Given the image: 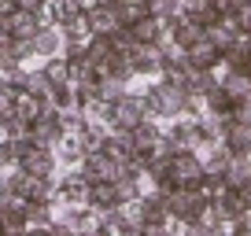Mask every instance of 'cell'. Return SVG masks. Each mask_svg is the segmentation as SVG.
I'll use <instances>...</instances> for the list:
<instances>
[{
  "instance_id": "6da1fadb",
  "label": "cell",
  "mask_w": 251,
  "mask_h": 236,
  "mask_svg": "<svg viewBox=\"0 0 251 236\" xmlns=\"http://www.w3.org/2000/svg\"><path fill=\"white\" fill-rule=\"evenodd\" d=\"M144 100H148V115L151 118H174L185 111L188 93L181 85H170L166 78H151L148 89H144Z\"/></svg>"
},
{
  "instance_id": "7a4b0ae2",
  "label": "cell",
  "mask_w": 251,
  "mask_h": 236,
  "mask_svg": "<svg viewBox=\"0 0 251 236\" xmlns=\"http://www.w3.org/2000/svg\"><path fill=\"white\" fill-rule=\"evenodd\" d=\"M211 199L200 189H177L174 196H166V211H170L174 221H200V214L207 211Z\"/></svg>"
},
{
  "instance_id": "3957f363",
  "label": "cell",
  "mask_w": 251,
  "mask_h": 236,
  "mask_svg": "<svg viewBox=\"0 0 251 236\" xmlns=\"http://www.w3.org/2000/svg\"><path fill=\"white\" fill-rule=\"evenodd\" d=\"M166 170L174 173L177 189H200V181H203V159H200V151H188V148H181Z\"/></svg>"
},
{
  "instance_id": "277c9868",
  "label": "cell",
  "mask_w": 251,
  "mask_h": 236,
  "mask_svg": "<svg viewBox=\"0 0 251 236\" xmlns=\"http://www.w3.org/2000/svg\"><path fill=\"white\" fill-rule=\"evenodd\" d=\"M148 118V100L144 93H126L122 100L115 103V118H111V129H133L137 122Z\"/></svg>"
},
{
  "instance_id": "5b68a950",
  "label": "cell",
  "mask_w": 251,
  "mask_h": 236,
  "mask_svg": "<svg viewBox=\"0 0 251 236\" xmlns=\"http://www.w3.org/2000/svg\"><path fill=\"white\" fill-rule=\"evenodd\" d=\"M30 137L37 144H45V148H55V144L63 141V118L55 107H45L37 118L30 122Z\"/></svg>"
},
{
  "instance_id": "8992f818",
  "label": "cell",
  "mask_w": 251,
  "mask_h": 236,
  "mask_svg": "<svg viewBox=\"0 0 251 236\" xmlns=\"http://www.w3.org/2000/svg\"><path fill=\"white\" fill-rule=\"evenodd\" d=\"M19 170H26L30 177H55L59 173V163H55V151L45 148V144H37V148H30L23 159H19Z\"/></svg>"
},
{
  "instance_id": "52a82bcc",
  "label": "cell",
  "mask_w": 251,
  "mask_h": 236,
  "mask_svg": "<svg viewBox=\"0 0 251 236\" xmlns=\"http://www.w3.org/2000/svg\"><path fill=\"white\" fill-rule=\"evenodd\" d=\"M100 151H107L115 163H129L137 155V141H133V129H107L100 141Z\"/></svg>"
},
{
  "instance_id": "ba28073f",
  "label": "cell",
  "mask_w": 251,
  "mask_h": 236,
  "mask_svg": "<svg viewBox=\"0 0 251 236\" xmlns=\"http://www.w3.org/2000/svg\"><path fill=\"white\" fill-rule=\"evenodd\" d=\"M185 59H188V67H192V71H214V67L222 63V48L203 33L196 45L185 48Z\"/></svg>"
},
{
  "instance_id": "9c48e42d",
  "label": "cell",
  "mask_w": 251,
  "mask_h": 236,
  "mask_svg": "<svg viewBox=\"0 0 251 236\" xmlns=\"http://www.w3.org/2000/svg\"><path fill=\"white\" fill-rule=\"evenodd\" d=\"M78 166H81V173L89 177V185H93V181H115V173H118V163L107 155V151H100V148L85 151V159H81Z\"/></svg>"
},
{
  "instance_id": "30bf717a",
  "label": "cell",
  "mask_w": 251,
  "mask_h": 236,
  "mask_svg": "<svg viewBox=\"0 0 251 236\" xmlns=\"http://www.w3.org/2000/svg\"><path fill=\"white\" fill-rule=\"evenodd\" d=\"M137 37V45H163V41H170V30H166V19H159L155 11L151 15H144L141 23L129 26Z\"/></svg>"
},
{
  "instance_id": "8fae6325",
  "label": "cell",
  "mask_w": 251,
  "mask_h": 236,
  "mask_svg": "<svg viewBox=\"0 0 251 236\" xmlns=\"http://www.w3.org/2000/svg\"><path fill=\"white\" fill-rule=\"evenodd\" d=\"M0 221H4V233H26L30 229V211H26V199L11 196L8 203L0 207Z\"/></svg>"
},
{
  "instance_id": "7c38bea8",
  "label": "cell",
  "mask_w": 251,
  "mask_h": 236,
  "mask_svg": "<svg viewBox=\"0 0 251 236\" xmlns=\"http://www.w3.org/2000/svg\"><path fill=\"white\" fill-rule=\"evenodd\" d=\"M41 15L37 11H26V8H15L8 15V33L11 37H37V30H41Z\"/></svg>"
},
{
  "instance_id": "4fadbf2b",
  "label": "cell",
  "mask_w": 251,
  "mask_h": 236,
  "mask_svg": "<svg viewBox=\"0 0 251 236\" xmlns=\"http://www.w3.org/2000/svg\"><path fill=\"white\" fill-rule=\"evenodd\" d=\"M118 203H122V196H118L115 181H93L89 185V207H96V211H115Z\"/></svg>"
},
{
  "instance_id": "5bb4252c",
  "label": "cell",
  "mask_w": 251,
  "mask_h": 236,
  "mask_svg": "<svg viewBox=\"0 0 251 236\" xmlns=\"http://www.w3.org/2000/svg\"><path fill=\"white\" fill-rule=\"evenodd\" d=\"M55 163H59V170H67V166H78L81 159H85V148H81V141L74 133H63V141L55 144Z\"/></svg>"
},
{
  "instance_id": "9a60e30c",
  "label": "cell",
  "mask_w": 251,
  "mask_h": 236,
  "mask_svg": "<svg viewBox=\"0 0 251 236\" xmlns=\"http://www.w3.org/2000/svg\"><path fill=\"white\" fill-rule=\"evenodd\" d=\"M89 23H93V33H115L122 19H118L115 4H96V8H89Z\"/></svg>"
},
{
  "instance_id": "2e32d148",
  "label": "cell",
  "mask_w": 251,
  "mask_h": 236,
  "mask_svg": "<svg viewBox=\"0 0 251 236\" xmlns=\"http://www.w3.org/2000/svg\"><path fill=\"white\" fill-rule=\"evenodd\" d=\"M33 52L37 55H59L63 52V30L59 26H41L37 30V37H33Z\"/></svg>"
},
{
  "instance_id": "e0dca14e",
  "label": "cell",
  "mask_w": 251,
  "mask_h": 236,
  "mask_svg": "<svg viewBox=\"0 0 251 236\" xmlns=\"http://www.w3.org/2000/svg\"><path fill=\"white\" fill-rule=\"evenodd\" d=\"M115 52V45H111V33H89V41H85V59L100 71L103 63H107V55Z\"/></svg>"
},
{
  "instance_id": "ac0fdd59",
  "label": "cell",
  "mask_w": 251,
  "mask_h": 236,
  "mask_svg": "<svg viewBox=\"0 0 251 236\" xmlns=\"http://www.w3.org/2000/svg\"><path fill=\"white\" fill-rule=\"evenodd\" d=\"M0 129H4V137H26L30 133V118L19 115L15 103H8V107H0Z\"/></svg>"
},
{
  "instance_id": "d6986e66",
  "label": "cell",
  "mask_w": 251,
  "mask_h": 236,
  "mask_svg": "<svg viewBox=\"0 0 251 236\" xmlns=\"http://www.w3.org/2000/svg\"><path fill=\"white\" fill-rule=\"evenodd\" d=\"M222 63H226L229 71H248V63H251V48H248V37H236L229 48H222Z\"/></svg>"
},
{
  "instance_id": "ffe728a7",
  "label": "cell",
  "mask_w": 251,
  "mask_h": 236,
  "mask_svg": "<svg viewBox=\"0 0 251 236\" xmlns=\"http://www.w3.org/2000/svg\"><path fill=\"white\" fill-rule=\"evenodd\" d=\"M222 141H226V148L233 151V155H251V126H240L236 118H233V126L226 129Z\"/></svg>"
},
{
  "instance_id": "44dd1931",
  "label": "cell",
  "mask_w": 251,
  "mask_h": 236,
  "mask_svg": "<svg viewBox=\"0 0 251 236\" xmlns=\"http://www.w3.org/2000/svg\"><path fill=\"white\" fill-rule=\"evenodd\" d=\"M222 89L233 96V103L251 100V74H248V71H229L226 78H222Z\"/></svg>"
},
{
  "instance_id": "7402d4cb",
  "label": "cell",
  "mask_w": 251,
  "mask_h": 236,
  "mask_svg": "<svg viewBox=\"0 0 251 236\" xmlns=\"http://www.w3.org/2000/svg\"><path fill=\"white\" fill-rule=\"evenodd\" d=\"M41 71H45V78L52 81V85H71V59L67 55H48L45 63H41Z\"/></svg>"
},
{
  "instance_id": "603a6c76",
  "label": "cell",
  "mask_w": 251,
  "mask_h": 236,
  "mask_svg": "<svg viewBox=\"0 0 251 236\" xmlns=\"http://www.w3.org/2000/svg\"><path fill=\"white\" fill-rule=\"evenodd\" d=\"M144 199V225H166L170 221V211H166V196H159V192H148Z\"/></svg>"
},
{
  "instance_id": "cb8c5ba5",
  "label": "cell",
  "mask_w": 251,
  "mask_h": 236,
  "mask_svg": "<svg viewBox=\"0 0 251 236\" xmlns=\"http://www.w3.org/2000/svg\"><path fill=\"white\" fill-rule=\"evenodd\" d=\"M115 11L126 26L141 23L144 15H151V0H115Z\"/></svg>"
},
{
  "instance_id": "d4e9b609",
  "label": "cell",
  "mask_w": 251,
  "mask_h": 236,
  "mask_svg": "<svg viewBox=\"0 0 251 236\" xmlns=\"http://www.w3.org/2000/svg\"><path fill=\"white\" fill-rule=\"evenodd\" d=\"M233 107H236V103H233V96L222 89V81L203 96V111H207V115H233Z\"/></svg>"
},
{
  "instance_id": "484cf974",
  "label": "cell",
  "mask_w": 251,
  "mask_h": 236,
  "mask_svg": "<svg viewBox=\"0 0 251 236\" xmlns=\"http://www.w3.org/2000/svg\"><path fill=\"white\" fill-rule=\"evenodd\" d=\"M207 37H211V41H214L218 48H229V45H233L236 37H244V33L236 30V23H233V19L226 15V19H218L214 26H207Z\"/></svg>"
},
{
  "instance_id": "4316f807",
  "label": "cell",
  "mask_w": 251,
  "mask_h": 236,
  "mask_svg": "<svg viewBox=\"0 0 251 236\" xmlns=\"http://www.w3.org/2000/svg\"><path fill=\"white\" fill-rule=\"evenodd\" d=\"M177 151H181V148H177V141H174V137L163 129V133H159V141L148 148V155H151V163H159V166H170V159L177 155Z\"/></svg>"
},
{
  "instance_id": "83f0119b",
  "label": "cell",
  "mask_w": 251,
  "mask_h": 236,
  "mask_svg": "<svg viewBox=\"0 0 251 236\" xmlns=\"http://www.w3.org/2000/svg\"><path fill=\"white\" fill-rule=\"evenodd\" d=\"M96 93H100V100H107V103H118L126 93H129V81H122V78H111V74H103V78H100V85H96Z\"/></svg>"
},
{
  "instance_id": "f1b7e54d",
  "label": "cell",
  "mask_w": 251,
  "mask_h": 236,
  "mask_svg": "<svg viewBox=\"0 0 251 236\" xmlns=\"http://www.w3.org/2000/svg\"><path fill=\"white\" fill-rule=\"evenodd\" d=\"M214 85H218V74L214 71H192V78H188L185 89H188V96H200V100H203Z\"/></svg>"
},
{
  "instance_id": "f546056e",
  "label": "cell",
  "mask_w": 251,
  "mask_h": 236,
  "mask_svg": "<svg viewBox=\"0 0 251 236\" xmlns=\"http://www.w3.org/2000/svg\"><path fill=\"white\" fill-rule=\"evenodd\" d=\"M26 93L30 96H37L41 103H48V96H52V81L45 78V71H26Z\"/></svg>"
},
{
  "instance_id": "4dcf8cb0",
  "label": "cell",
  "mask_w": 251,
  "mask_h": 236,
  "mask_svg": "<svg viewBox=\"0 0 251 236\" xmlns=\"http://www.w3.org/2000/svg\"><path fill=\"white\" fill-rule=\"evenodd\" d=\"M63 37H89L93 33V23H89V11H78V15H71L67 23H59Z\"/></svg>"
},
{
  "instance_id": "1f68e13d",
  "label": "cell",
  "mask_w": 251,
  "mask_h": 236,
  "mask_svg": "<svg viewBox=\"0 0 251 236\" xmlns=\"http://www.w3.org/2000/svg\"><path fill=\"white\" fill-rule=\"evenodd\" d=\"M48 11H52V23L59 26V23H67L71 15H78V11H85L78 4V0H48Z\"/></svg>"
},
{
  "instance_id": "d6a6232c",
  "label": "cell",
  "mask_w": 251,
  "mask_h": 236,
  "mask_svg": "<svg viewBox=\"0 0 251 236\" xmlns=\"http://www.w3.org/2000/svg\"><path fill=\"white\" fill-rule=\"evenodd\" d=\"M48 107H55V111H67V107H74V85H52Z\"/></svg>"
},
{
  "instance_id": "836d02e7",
  "label": "cell",
  "mask_w": 251,
  "mask_h": 236,
  "mask_svg": "<svg viewBox=\"0 0 251 236\" xmlns=\"http://www.w3.org/2000/svg\"><path fill=\"white\" fill-rule=\"evenodd\" d=\"M226 229H229L233 236H251V211H248V214H240V218H233Z\"/></svg>"
},
{
  "instance_id": "e575fe53",
  "label": "cell",
  "mask_w": 251,
  "mask_h": 236,
  "mask_svg": "<svg viewBox=\"0 0 251 236\" xmlns=\"http://www.w3.org/2000/svg\"><path fill=\"white\" fill-rule=\"evenodd\" d=\"M233 118L240 122V126H251V100H240L233 107Z\"/></svg>"
},
{
  "instance_id": "d590c367",
  "label": "cell",
  "mask_w": 251,
  "mask_h": 236,
  "mask_svg": "<svg viewBox=\"0 0 251 236\" xmlns=\"http://www.w3.org/2000/svg\"><path fill=\"white\" fill-rule=\"evenodd\" d=\"M211 0H181V15H200Z\"/></svg>"
},
{
  "instance_id": "8d00e7d4",
  "label": "cell",
  "mask_w": 251,
  "mask_h": 236,
  "mask_svg": "<svg viewBox=\"0 0 251 236\" xmlns=\"http://www.w3.org/2000/svg\"><path fill=\"white\" fill-rule=\"evenodd\" d=\"M144 236H174L170 233V221H166V225H144Z\"/></svg>"
},
{
  "instance_id": "74e56055",
  "label": "cell",
  "mask_w": 251,
  "mask_h": 236,
  "mask_svg": "<svg viewBox=\"0 0 251 236\" xmlns=\"http://www.w3.org/2000/svg\"><path fill=\"white\" fill-rule=\"evenodd\" d=\"M23 236H55V229L52 225H30Z\"/></svg>"
},
{
  "instance_id": "f35d334b",
  "label": "cell",
  "mask_w": 251,
  "mask_h": 236,
  "mask_svg": "<svg viewBox=\"0 0 251 236\" xmlns=\"http://www.w3.org/2000/svg\"><path fill=\"white\" fill-rule=\"evenodd\" d=\"M236 4H240V0H214V8H218L222 15H233V11H236Z\"/></svg>"
},
{
  "instance_id": "ab89813d",
  "label": "cell",
  "mask_w": 251,
  "mask_h": 236,
  "mask_svg": "<svg viewBox=\"0 0 251 236\" xmlns=\"http://www.w3.org/2000/svg\"><path fill=\"white\" fill-rule=\"evenodd\" d=\"M15 4H19V8H26V11H41L48 0H15Z\"/></svg>"
},
{
  "instance_id": "60d3db41",
  "label": "cell",
  "mask_w": 251,
  "mask_h": 236,
  "mask_svg": "<svg viewBox=\"0 0 251 236\" xmlns=\"http://www.w3.org/2000/svg\"><path fill=\"white\" fill-rule=\"evenodd\" d=\"M15 8H19L15 0H0V15H11V11H15Z\"/></svg>"
},
{
  "instance_id": "b9f144b4",
  "label": "cell",
  "mask_w": 251,
  "mask_h": 236,
  "mask_svg": "<svg viewBox=\"0 0 251 236\" xmlns=\"http://www.w3.org/2000/svg\"><path fill=\"white\" fill-rule=\"evenodd\" d=\"M78 4H81L85 11H89V8H96V4H103V0H78Z\"/></svg>"
},
{
  "instance_id": "7bdbcfd3",
  "label": "cell",
  "mask_w": 251,
  "mask_h": 236,
  "mask_svg": "<svg viewBox=\"0 0 251 236\" xmlns=\"http://www.w3.org/2000/svg\"><path fill=\"white\" fill-rule=\"evenodd\" d=\"M0 33H8V15H0Z\"/></svg>"
},
{
  "instance_id": "ee69618b",
  "label": "cell",
  "mask_w": 251,
  "mask_h": 236,
  "mask_svg": "<svg viewBox=\"0 0 251 236\" xmlns=\"http://www.w3.org/2000/svg\"><path fill=\"white\" fill-rule=\"evenodd\" d=\"M0 236H23V233H0Z\"/></svg>"
},
{
  "instance_id": "f6af8a7d",
  "label": "cell",
  "mask_w": 251,
  "mask_h": 236,
  "mask_svg": "<svg viewBox=\"0 0 251 236\" xmlns=\"http://www.w3.org/2000/svg\"><path fill=\"white\" fill-rule=\"evenodd\" d=\"M248 48H251V33H248Z\"/></svg>"
},
{
  "instance_id": "bcb514c9",
  "label": "cell",
  "mask_w": 251,
  "mask_h": 236,
  "mask_svg": "<svg viewBox=\"0 0 251 236\" xmlns=\"http://www.w3.org/2000/svg\"><path fill=\"white\" fill-rule=\"evenodd\" d=\"M103 4H115V0H103Z\"/></svg>"
},
{
  "instance_id": "7dc6e473",
  "label": "cell",
  "mask_w": 251,
  "mask_h": 236,
  "mask_svg": "<svg viewBox=\"0 0 251 236\" xmlns=\"http://www.w3.org/2000/svg\"><path fill=\"white\" fill-rule=\"evenodd\" d=\"M0 233H4V221H0Z\"/></svg>"
},
{
  "instance_id": "c3c4849f",
  "label": "cell",
  "mask_w": 251,
  "mask_h": 236,
  "mask_svg": "<svg viewBox=\"0 0 251 236\" xmlns=\"http://www.w3.org/2000/svg\"><path fill=\"white\" fill-rule=\"evenodd\" d=\"M248 74H251V63H248Z\"/></svg>"
}]
</instances>
